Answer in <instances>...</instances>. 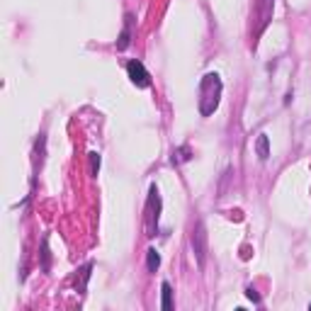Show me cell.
Segmentation results:
<instances>
[{
	"mask_svg": "<svg viewBox=\"0 0 311 311\" xmlns=\"http://www.w3.org/2000/svg\"><path fill=\"white\" fill-rule=\"evenodd\" d=\"M255 151H258V158H260V161H267V156H270V139H267V134H260V136H258Z\"/></svg>",
	"mask_w": 311,
	"mask_h": 311,
	"instance_id": "5b68a950",
	"label": "cell"
},
{
	"mask_svg": "<svg viewBox=\"0 0 311 311\" xmlns=\"http://www.w3.org/2000/svg\"><path fill=\"white\" fill-rule=\"evenodd\" d=\"M161 294H163L161 309H163V311H171V309H173V289H171V284H168V282H163V284H161Z\"/></svg>",
	"mask_w": 311,
	"mask_h": 311,
	"instance_id": "52a82bcc",
	"label": "cell"
},
{
	"mask_svg": "<svg viewBox=\"0 0 311 311\" xmlns=\"http://www.w3.org/2000/svg\"><path fill=\"white\" fill-rule=\"evenodd\" d=\"M309 309H311V304H309Z\"/></svg>",
	"mask_w": 311,
	"mask_h": 311,
	"instance_id": "8fae6325",
	"label": "cell"
},
{
	"mask_svg": "<svg viewBox=\"0 0 311 311\" xmlns=\"http://www.w3.org/2000/svg\"><path fill=\"white\" fill-rule=\"evenodd\" d=\"M192 246H195V250H197L200 265H204V253H207V248H204V229H202V224H197V229H195V233H192Z\"/></svg>",
	"mask_w": 311,
	"mask_h": 311,
	"instance_id": "277c9868",
	"label": "cell"
},
{
	"mask_svg": "<svg viewBox=\"0 0 311 311\" xmlns=\"http://www.w3.org/2000/svg\"><path fill=\"white\" fill-rule=\"evenodd\" d=\"M146 231L148 236H156V229H158V217H161V197H158V190L156 185L151 187L148 192V207H146Z\"/></svg>",
	"mask_w": 311,
	"mask_h": 311,
	"instance_id": "7a4b0ae2",
	"label": "cell"
},
{
	"mask_svg": "<svg viewBox=\"0 0 311 311\" xmlns=\"http://www.w3.org/2000/svg\"><path fill=\"white\" fill-rule=\"evenodd\" d=\"M97 168H100V156L93 153V171H97Z\"/></svg>",
	"mask_w": 311,
	"mask_h": 311,
	"instance_id": "30bf717a",
	"label": "cell"
},
{
	"mask_svg": "<svg viewBox=\"0 0 311 311\" xmlns=\"http://www.w3.org/2000/svg\"><path fill=\"white\" fill-rule=\"evenodd\" d=\"M219 95H221V80L217 73H207L200 83V112L209 117L219 107Z\"/></svg>",
	"mask_w": 311,
	"mask_h": 311,
	"instance_id": "6da1fadb",
	"label": "cell"
},
{
	"mask_svg": "<svg viewBox=\"0 0 311 311\" xmlns=\"http://www.w3.org/2000/svg\"><path fill=\"white\" fill-rule=\"evenodd\" d=\"M246 294H248V299H253V301H255V304H258V301H260V296H258V292H255V289H253V287H248V289H246Z\"/></svg>",
	"mask_w": 311,
	"mask_h": 311,
	"instance_id": "9c48e42d",
	"label": "cell"
},
{
	"mask_svg": "<svg viewBox=\"0 0 311 311\" xmlns=\"http://www.w3.org/2000/svg\"><path fill=\"white\" fill-rule=\"evenodd\" d=\"M146 265H148V270H151V272L158 270V265H161V255L156 253V248H148V253H146Z\"/></svg>",
	"mask_w": 311,
	"mask_h": 311,
	"instance_id": "ba28073f",
	"label": "cell"
},
{
	"mask_svg": "<svg viewBox=\"0 0 311 311\" xmlns=\"http://www.w3.org/2000/svg\"><path fill=\"white\" fill-rule=\"evenodd\" d=\"M131 22H134V17L126 15V22H124V30H122V37H119L117 49H126L129 47V42H131Z\"/></svg>",
	"mask_w": 311,
	"mask_h": 311,
	"instance_id": "8992f818",
	"label": "cell"
},
{
	"mask_svg": "<svg viewBox=\"0 0 311 311\" xmlns=\"http://www.w3.org/2000/svg\"><path fill=\"white\" fill-rule=\"evenodd\" d=\"M126 73H129V78H131V83L136 85V88H148L151 85V76H148V71L143 68V63L141 61H129L126 63Z\"/></svg>",
	"mask_w": 311,
	"mask_h": 311,
	"instance_id": "3957f363",
	"label": "cell"
}]
</instances>
